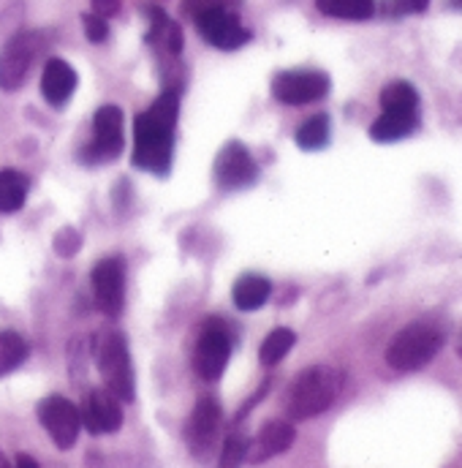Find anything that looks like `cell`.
Segmentation results:
<instances>
[{"instance_id": "9a60e30c", "label": "cell", "mask_w": 462, "mask_h": 468, "mask_svg": "<svg viewBox=\"0 0 462 468\" xmlns=\"http://www.w3.org/2000/svg\"><path fill=\"white\" fill-rule=\"evenodd\" d=\"M294 439H297V431H294L291 422H286V420H272V422H267V425L256 433V439L250 441L247 461H250V463L272 461V458L289 452L291 444H294Z\"/></svg>"}, {"instance_id": "44dd1931", "label": "cell", "mask_w": 462, "mask_h": 468, "mask_svg": "<svg viewBox=\"0 0 462 468\" xmlns=\"http://www.w3.org/2000/svg\"><path fill=\"white\" fill-rule=\"evenodd\" d=\"M319 11L335 19L364 22L375 14V0H316Z\"/></svg>"}, {"instance_id": "484cf974", "label": "cell", "mask_w": 462, "mask_h": 468, "mask_svg": "<svg viewBox=\"0 0 462 468\" xmlns=\"http://www.w3.org/2000/svg\"><path fill=\"white\" fill-rule=\"evenodd\" d=\"M247 450H250V441L245 436H239V433H231L229 439L224 441L218 468H239L247 458Z\"/></svg>"}, {"instance_id": "4316f807", "label": "cell", "mask_w": 462, "mask_h": 468, "mask_svg": "<svg viewBox=\"0 0 462 468\" xmlns=\"http://www.w3.org/2000/svg\"><path fill=\"white\" fill-rule=\"evenodd\" d=\"M82 27H85V36H88V41H93V44H104L107 38H110V25H107V19L104 16H99L96 11L90 14H82Z\"/></svg>"}, {"instance_id": "5bb4252c", "label": "cell", "mask_w": 462, "mask_h": 468, "mask_svg": "<svg viewBox=\"0 0 462 468\" xmlns=\"http://www.w3.org/2000/svg\"><path fill=\"white\" fill-rule=\"evenodd\" d=\"M79 417L82 428H88L93 436L117 433L122 428V409L110 389H90L79 406Z\"/></svg>"}, {"instance_id": "d6a6232c", "label": "cell", "mask_w": 462, "mask_h": 468, "mask_svg": "<svg viewBox=\"0 0 462 468\" xmlns=\"http://www.w3.org/2000/svg\"><path fill=\"white\" fill-rule=\"evenodd\" d=\"M0 468H11V463H8V458H5L3 452H0Z\"/></svg>"}, {"instance_id": "7c38bea8", "label": "cell", "mask_w": 462, "mask_h": 468, "mask_svg": "<svg viewBox=\"0 0 462 468\" xmlns=\"http://www.w3.org/2000/svg\"><path fill=\"white\" fill-rule=\"evenodd\" d=\"M93 294L96 305L107 316H120L125 305V259L107 256L93 267Z\"/></svg>"}, {"instance_id": "4fadbf2b", "label": "cell", "mask_w": 462, "mask_h": 468, "mask_svg": "<svg viewBox=\"0 0 462 468\" xmlns=\"http://www.w3.org/2000/svg\"><path fill=\"white\" fill-rule=\"evenodd\" d=\"M202 38L218 49H239L250 41V30L242 27V22L236 19V14L231 8H215V11H205L199 16H194Z\"/></svg>"}, {"instance_id": "277c9868", "label": "cell", "mask_w": 462, "mask_h": 468, "mask_svg": "<svg viewBox=\"0 0 462 468\" xmlns=\"http://www.w3.org/2000/svg\"><path fill=\"white\" fill-rule=\"evenodd\" d=\"M99 370L104 376L107 389L115 395L117 400L131 403L136 395V384H133V365H131V351L128 341L122 333L110 330L101 335L99 341Z\"/></svg>"}, {"instance_id": "8992f818", "label": "cell", "mask_w": 462, "mask_h": 468, "mask_svg": "<svg viewBox=\"0 0 462 468\" xmlns=\"http://www.w3.org/2000/svg\"><path fill=\"white\" fill-rule=\"evenodd\" d=\"M41 49H44V33H36V30L16 33L0 49V90L5 93L19 90Z\"/></svg>"}, {"instance_id": "3957f363", "label": "cell", "mask_w": 462, "mask_h": 468, "mask_svg": "<svg viewBox=\"0 0 462 468\" xmlns=\"http://www.w3.org/2000/svg\"><path fill=\"white\" fill-rule=\"evenodd\" d=\"M441 349H444L441 327H436L433 322H414L392 338L386 349V365L400 373H411L430 365Z\"/></svg>"}, {"instance_id": "d6986e66", "label": "cell", "mask_w": 462, "mask_h": 468, "mask_svg": "<svg viewBox=\"0 0 462 468\" xmlns=\"http://www.w3.org/2000/svg\"><path fill=\"white\" fill-rule=\"evenodd\" d=\"M272 294V283L269 278L258 275V272H247L242 278H236L234 289H231V300L239 311H258Z\"/></svg>"}, {"instance_id": "9c48e42d", "label": "cell", "mask_w": 462, "mask_h": 468, "mask_svg": "<svg viewBox=\"0 0 462 468\" xmlns=\"http://www.w3.org/2000/svg\"><path fill=\"white\" fill-rule=\"evenodd\" d=\"M125 136H122V110L120 107H101L93 117V142L82 150L85 164H107L115 161L122 153Z\"/></svg>"}, {"instance_id": "8fae6325", "label": "cell", "mask_w": 462, "mask_h": 468, "mask_svg": "<svg viewBox=\"0 0 462 468\" xmlns=\"http://www.w3.org/2000/svg\"><path fill=\"white\" fill-rule=\"evenodd\" d=\"M256 177H258V166H256L250 150L236 139L226 142L221 147L218 158H215V183H218V188H224V191L247 188V186L256 183Z\"/></svg>"}, {"instance_id": "603a6c76", "label": "cell", "mask_w": 462, "mask_h": 468, "mask_svg": "<svg viewBox=\"0 0 462 468\" xmlns=\"http://www.w3.org/2000/svg\"><path fill=\"white\" fill-rule=\"evenodd\" d=\"M30 354L27 341L14 330H0V376L16 370Z\"/></svg>"}, {"instance_id": "1f68e13d", "label": "cell", "mask_w": 462, "mask_h": 468, "mask_svg": "<svg viewBox=\"0 0 462 468\" xmlns=\"http://www.w3.org/2000/svg\"><path fill=\"white\" fill-rule=\"evenodd\" d=\"M14 468H38V463H36V458H30V455H16V463H14Z\"/></svg>"}, {"instance_id": "7a4b0ae2", "label": "cell", "mask_w": 462, "mask_h": 468, "mask_svg": "<svg viewBox=\"0 0 462 468\" xmlns=\"http://www.w3.org/2000/svg\"><path fill=\"white\" fill-rule=\"evenodd\" d=\"M343 389V373L327 365L308 367L297 376L289 389L286 411L291 420H313L324 414Z\"/></svg>"}, {"instance_id": "e0dca14e", "label": "cell", "mask_w": 462, "mask_h": 468, "mask_svg": "<svg viewBox=\"0 0 462 468\" xmlns=\"http://www.w3.org/2000/svg\"><path fill=\"white\" fill-rule=\"evenodd\" d=\"M144 14L150 19V30H147V44L155 47L158 52L177 58L183 52V30L174 19L166 16V11L155 8V5H144Z\"/></svg>"}, {"instance_id": "f1b7e54d", "label": "cell", "mask_w": 462, "mask_h": 468, "mask_svg": "<svg viewBox=\"0 0 462 468\" xmlns=\"http://www.w3.org/2000/svg\"><path fill=\"white\" fill-rule=\"evenodd\" d=\"M430 8V0H389L386 11L392 16H405V14H425Z\"/></svg>"}, {"instance_id": "52a82bcc", "label": "cell", "mask_w": 462, "mask_h": 468, "mask_svg": "<svg viewBox=\"0 0 462 468\" xmlns=\"http://www.w3.org/2000/svg\"><path fill=\"white\" fill-rule=\"evenodd\" d=\"M332 82L324 71H313V69H294V71H280L272 80V96L280 104L289 107H302V104H313L321 101L330 93Z\"/></svg>"}, {"instance_id": "5b68a950", "label": "cell", "mask_w": 462, "mask_h": 468, "mask_svg": "<svg viewBox=\"0 0 462 468\" xmlns=\"http://www.w3.org/2000/svg\"><path fill=\"white\" fill-rule=\"evenodd\" d=\"M231 356L229 324L218 316L202 324L196 349H194V370L205 381H218L226 370Z\"/></svg>"}, {"instance_id": "ac0fdd59", "label": "cell", "mask_w": 462, "mask_h": 468, "mask_svg": "<svg viewBox=\"0 0 462 468\" xmlns=\"http://www.w3.org/2000/svg\"><path fill=\"white\" fill-rule=\"evenodd\" d=\"M419 128V112H403V110H381V117L370 125L373 142H400L411 136Z\"/></svg>"}, {"instance_id": "cb8c5ba5", "label": "cell", "mask_w": 462, "mask_h": 468, "mask_svg": "<svg viewBox=\"0 0 462 468\" xmlns=\"http://www.w3.org/2000/svg\"><path fill=\"white\" fill-rule=\"evenodd\" d=\"M294 344H297V335H294L289 327H278V330H272V333L264 338L261 349H258V359H261V365H267V367L278 365L289 351L294 349Z\"/></svg>"}, {"instance_id": "f546056e", "label": "cell", "mask_w": 462, "mask_h": 468, "mask_svg": "<svg viewBox=\"0 0 462 468\" xmlns=\"http://www.w3.org/2000/svg\"><path fill=\"white\" fill-rule=\"evenodd\" d=\"M55 245H58V253H60V256H71V253H77V250H79L82 237L74 232V229H63V232L58 234Z\"/></svg>"}, {"instance_id": "2e32d148", "label": "cell", "mask_w": 462, "mask_h": 468, "mask_svg": "<svg viewBox=\"0 0 462 468\" xmlns=\"http://www.w3.org/2000/svg\"><path fill=\"white\" fill-rule=\"evenodd\" d=\"M77 82H79V77H77L74 66H68L60 58H52V60H47L44 74H41V96L47 99V104L60 110L71 101Z\"/></svg>"}, {"instance_id": "7402d4cb", "label": "cell", "mask_w": 462, "mask_h": 468, "mask_svg": "<svg viewBox=\"0 0 462 468\" xmlns=\"http://www.w3.org/2000/svg\"><path fill=\"white\" fill-rule=\"evenodd\" d=\"M381 110H403V112H419V93L411 82L397 80L389 82L381 90Z\"/></svg>"}, {"instance_id": "ffe728a7", "label": "cell", "mask_w": 462, "mask_h": 468, "mask_svg": "<svg viewBox=\"0 0 462 468\" xmlns=\"http://www.w3.org/2000/svg\"><path fill=\"white\" fill-rule=\"evenodd\" d=\"M27 177L16 169H0V213H16L22 210L27 199Z\"/></svg>"}, {"instance_id": "6da1fadb", "label": "cell", "mask_w": 462, "mask_h": 468, "mask_svg": "<svg viewBox=\"0 0 462 468\" xmlns=\"http://www.w3.org/2000/svg\"><path fill=\"white\" fill-rule=\"evenodd\" d=\"M180 115V93L174 88L163 90L147 112L133 122V166L166 175L172 169V150H174V125Z\"/></svg>"}, {"instance_id": "4dcf8cb0", "label": "cell", "mask_w": 462, "mask_h": 468, "mask_svg": "<svg viewBox=\"0 0 462 468\" xmlns=\"http://www.w3.org/2000/svg\"><path fill=\"white\" fill-rule=\"evenodd\" d=\"M120 3L122 0H93V11L107 19V16H115L117 11H120Z\"/></svg>"}, {"instance_id": "d4e9b609", "label": "cell", "mask_w": 462, "mask_h": 468, "mask_svg": "<svg viewBox=\"0 0 462 468\" xmlns=\"http://www.w3.org/2000/svg\"><path fill=\"white\" fill-rule=\"evenodd\" d=\"M297 144L302 150H324L330 144V115H313L297 128Z\"/></svg>"}, {"instance_id": "e575fe53", "label": "cell", "mask_w": 462, "mask_h": 468, "mask_svg": "<svg viewBox=\"0 0 462 468\" xmlns=\"http://www.w3.org/2000/svg\"><path fill=\"white\" fill-rule=\"evenodd\" d=\"M460 356H462V346H460Z\"/></svg>"}, {"instance_id": "83f0119b", "label": "cell", "mask_w": 462, "mask_h": 468, "mask_svg": "<svg viewBox=\"0 0 462 468\" xmlns=\"http://www.w3.org/2000/svg\"><path fill=\"white\" fill-rule=\"evenodd\" d=\"M239 0H183V11L188 16H199L205 11H215V8H236Z\"/></svg>"}, {"instance_id": "836d02e7", "label": "cell", "mask_w": 462, "mask_h": 468, "mask_svg": "<svg viewBox=\"0 0 462 468\" xmlns=\"http://www.w3.org/2000/svg\"><path fill=\"white\" fill-rule=\"evenodd\" d=\"M449 5H452V8H457V11H462V0H449Z\"/></svg>"}, {"instance_id": "30bf717a", "label": "cell", "mask_w": 462, "mask_h": 468, "mask_svg": "<svg viewBox=\"0 0 462 468\" xmlns=\"http://www.w3.org/2000/svg\"><path fill=\"white\" fill-rule=\"evenodd\" d=\"M221 420H224V411H221V403L213 395H205L194 406V411L188 417V425H185V444H188L194 458H207L210 455V450L218 441Z\"/></svg>"}, {"instance_id": "ba28073f", "label": "cell", "mask_w": 462, "mask_h": 468, "mask_svg": "<svg viewBox=\"0 0 462 468\" xmlns=\"http://www.w3.org/2000/svg\"><path fill=\"white\" fill-rule=\"evenodd\" d=\"M38 422L52 436L58 450H71L82 431L79 409L68 398H60V395H49L38 403Z\"/></svg>"}]
</instances>
